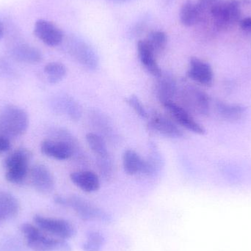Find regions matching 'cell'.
Here are the masks:
<instances>
[{"label":"cell","mask_w":251,"mask_h":251,"mask_svg":"<svg viewBox=\"0 0 251 251\" xmlns=\"http://www.w3.org/2000/svg\"><path fill=\"white\" fill-rule=\"evenodd\" d=\"M209 11L218 29H228L240 23L242 19L241 7L238 0L220 1L212 6Z\"/></svg>","instance_id":"obj_4"},{"label":"cell","mask_w":251,"mask_h":251,"mask_svg":"<svg viewBox=\"0 0 251 251\" xmlns=\"http://www.w3.org/2000/svg\"><path fill=\"white\" fill-rule=\"evenodd\" d=\"M99 170L105 179L111 178L113 174V162L111 157L104 158V159H97Z\"/></svg>","instance_id":"obj_31"},{"label":"cell","mask_w":251,"mask_h":251,"mask_svg":"<svg viewBox=\"0 0 251 251\" xmlns=\"http://www.w3.org/2000/svg\"><path fill=\"white\" fill-rule=\"evenodd\" d=\"M20 211L18 199L11 193L0 190V221L11 219Z\"/></svg>","instance_id":"obj_19"},{"label":"cell","mask_w":251,"mask_h":251,"mask_svg":"<svg viewBox=\"0 0 251 251\" xmlns=\"http://www.w3.org/2000/svg\"><path fill=\"white\" fill-rule=\"evenodd\" d=\"M164 107L174 119V122L186 129L198 134H204L206 133L205 128L200 124L198 123L193 118V115L189 113L182 106L174 101H170L165 104Z\"/></svg>","instance_id":"obj_8"},{"label":"cell","mask_w":251,"mask_h":251,"mask_svg":"<svg viewBox=\"0 0 251 251\" xmlns=\"http://www.w3.org/2000/svg\"><path fill=\"white\" fill-rule=\"evenodd\" d=\"M33 220L38 228L55 238L69 240L75 237L76 233L75 226L66 220L48 218L42 215H35Z\"/></svg>","instance_id":"obj_6"},{"label":"cell","mask_w":251,"mask_h":251,"mask_svg":"<svg viewBox=\"0 0 251 251\" xmlns=\"http://www.w3.org/2000/svg\"><path fill=\"white\" fill-rule=\"evenodd\" d=\"M86 141L97 159H104L110 156L107 143L104 137L97 133L90 132L86 134Z\"/></svg>","instance_id":"obj_24"},{"label":"cell","mask_w":251,"mask_h":251,"mask_svg":"<svg viewBox=\"0 0 251 251\" xmlns=\"http://www.w3.org/2000/svg\"><path fill=\"white\" fill-rule=\"evenodd\" d=\"M21 231L26 239L28 247L33 251H72L66 240L55 238L43 231L38 226L24 224Z\"/></svg>","instance_id":"obj_1"},{"label":"cell","mask_w":251,"mask_h":251,"mask_svg":"<svg viewBox=\"0 0 251 251\" xmlns=\"http://www.w3.org/2000/svg\"><path fill=\"white\" fill-rule=\"evenodd\" d=\"M106 243L104 234L100 231H91L87 234L86 240L82 243L84 251H101Z\"/></svg>","instance_id":"obj_29"},{"label":"cell","mask_w":251,"mask_h":251,"mask_svg":"<svg viewBox=\"0 0 251 251\" xmlns=\"http://www.w3.org/2000/svg\"><path fill=\"white\" fill-rule=\"evenodd\" d=\"M240 28L243 29L245 32H249L251 33V18L248 17L245 18V19H242L240 21Z\"/></svg>","instance_id":"obj_34"},{"label":"cell","mask_w":251,"mask_h":251,"mask_svg":"<svg viewBox=\"0 0 251 251\" xmlns=\"http://www.w3.org/2000/svg\"><path fill=\"white\" fill-rule=\"evenodd\" d=\"M137 53L140 63L146 70L154 77H159L162 75V70L156 62V54L146 40L137 43Z\"/></svg>","instance_id":"obj_15"},{"label":"cell","mask_w":251,"mask_h":251,"mask_svg":"<svg viewBox=\"0 0 251 251\" xmlns=\"http://www.w3.org/2000/svg\"><path fill=\"white\" fill-rule=\"evenodd\" d=\"M203 13L198 3L187 1L183 4L180 10V20L184 26H194L201 20Z\"/></svg>","instance_id":"obj_22"},{"label":"cell","mask_w":251,"mask_h":251,"mask_svg":"<svg viewBox=\"0 0 251 251\" xmlns=\"http://www.w3.org/2000/svg\"><path fill=\"white\" fill-rule=\"evenodd\" d=\"M187 76L197 83L209 87L214 80V72L210 65L198 57H191Z\"/></svg>","instance_id":"obj_11"},{"label":"cell","mask_w":251,"mask_h":251,"mask_svg":"<svg viewBox=\"0 0 251 251\" xmlns=\"http://www.w3.org/2000/svg\"><path fill=\"white\" fill-rule=\"evenodd\" d=\"M41 150L45 156L57 160H66L74 155L73 149L66 142L50 137L42 142Z\"/></svg>","instance_id":"obj_13"},{"label":"cell","mask_w":251,"mask_h":251,"mask_svg":"<svg viewBox=\"0 0 251 251\" xmlns=\"http://www.w3.org/2000/svg\"><path fill=\"white\" fill-rule=\"evenodd\" d=\"M179 99L184 109L191 114L209 116L210 98L203 90L192 85H184L179 91Z\"/></svg>","instance_id":"obj_3"},{"label":"cell","mask_w":251,"mask_h":251,"mask_svg":"<svg viewBox=\"0 0 251 251\" xmlns=\"http://www.w3.org/2000/svg\"><path fill=\"white\" fill-rule=\"evenodd\" d=\"M35 35L44 44L50 47L60 45L63 41L64 35L61 29L47 20L37 21L34 28Z\"/></svg>","instance_id":"obj_10"},{"label":"cell","mask_w":251,"mask_h":251,"mask_svg":"<svg viewBox=\"0 0 251 251\" xmlns=\"http://www.w3.org/2000/svg\"><path fill=\"white\" fill-rule=\"evenodd\" d=\"M156 79L155 92L159 102L164 106L170 101H174L173 100L178 91L174 76L169 73H162Z\"/></svg>","instance_id":"obj_14"},{"label":"cell","mask_w":251,"mask_h":251,"mask_svg":"<svg viewBox=\"0 0 251 251\" xmlns=\"http://www.w3.org/2000/svg\"><path fill=\"white\" fill-rule=\"evenodd\" d=\"M70 179L85 193H94L100 188L98 175L92 171H79L71 174Z\"/></svg>","instance_id":"obj_16"},{"label":"cell","mask_w":251,"mask_h":251,"mask_svg":"<svg viewBox=\"0 0 251 251\" xmlns=\"http://www.w3.org/2000/svg\"><path fill=\"white\" fill-rule=\"evenodd\" d=\"M66 206L72 208L77 216L83 221H100L106 224L112 221L110 214L80 196H72L66 198Z\"/></svg>","instance_id":"obj_5"},{"label":"cell","mask_w":251,"mask_h":251,"mask_svg":"<svg viewBox=\"0 0 251 251\" xmlns=\"http://www.w3.org/2000/svg\"><path fill=\"white\" fill-rule=\"evenodd\" d=\"M54 202L60 206H66V198L61 196H56L54 199Z\"/></svg>","instance_id":"obj_35"},{"label":"cell","mask_w":251,"mask_h":251,"mask_svg":"<svg viewBox=\"0 0 251 251\" xmlns=\"http://www.w3.org/2000/svg\"><path fill=\"white\" fill-rule=\"evenodd\" d=\"M149 126L155 132L169 138H181L184 136L182 130L175 122L159 113L152 115Z\"/></svg>","instance_id":"obj_12"},{"label":"cell","mask_w":251,"mask_h":251,"mask_svg":"<svg viewBox=\"0 0 251 251\" xmlns=\"http://www.w3.org/2000/svg\"><path fill=\"white\" fill-rule=\"evenodd\" d=\"M11 147L10 144V139L4 137V136L0 135V154L5 153Z\"/></svg>","instance_id":"obj_32"},{"label":"cell","mask_w":251,"mask_h":251,"mask_svg":"<svg viewBox=\"0 0 251 251\" xmlns=\"http://www.w3.org/2000/svg\"><path fill=\"white\" fill-rule=\"evenodd\" d=\"M215 110L220 117L229 122H239L246 115V107L224 101H216Z\"/></svg>","instance_id":"obj_21"},{"label":"cell","mask_w":251,"mask_h":251,"mask_svg":"<svg viewBox=\"0 0 251 251\" xmlns=\"http://www.w3.org/2000/svg\"><path fill=\"white\" fill-rule=\"evenodd\" d=\"M29 116L22 107L5 106L0 110V135L16 138L23 135L29 127Z\"/></svg>","instance_id":"obj_2"},{"label":"cell","mask_w":251,"mask_h":251,"mask_svg":"<svg viewBox=\"0 0 251 251\" xmlns=\"http://www.w3.org/2000/svg\"><path fill=\"white\" fill-rule=\"evenodd\" d=\"M56 110L65 113L74 121H78L82 116V108L77 101L69 96H59L54 101Z\"/></svg>","instance_id":"obj_20"},{"label":"cell","mask_w":251,"mask_h":251,"mask_svg":"<svg viewBox=\"0 0 251 251\" xmlns=\"http://www.w3.org/2000/svg\"><path fill=\"white\" fill-rule=\"evenodd\" d=\"M220 1H221V0H199L198 4L200 6L202 10L205 12L206 10H210L212 6L219 2Z\"/></svg>","instance_id":"obj_33"},{"label":"cell","mask_w":251,"mask_h":251,"mask_svg":"<svg viewBox=\"0 0 251 251\" xmlns=\"http://www.w3.org/2000/svg\"><path fill=\"white\" fill-rule=\"evenodd\" d=\"M91 121L96 128L100 130L103 135L110 139H114V137H116L113 125L102 113H98L97 111L93 112L91 113Z\"/></svg>","instance_id":"obj_28"},{"label":"cell","mask_w":251,"mask_h":251,"mask_svg":"<svg viewBox=\"0 0 251 251\" xmlns=\"http://www.w3.org/2000/svg\"><path fill=\"white\" fill-rule=\"evenodd\" d=\"M30 151L25 148H19L13 151L4 159L3 165L6 171L13 169L29 168V162L32 159Z\"/></svg>","instance_id":"obj_18"},{"label":"cell","mask_w":251,"mask_h":251,"mask_svg":"<svg viewBox=\"0 0 251 251\" xmlns=\"http://www.w3.org/2000/svg\"><path fill=\"white\" fill-rule=\"evenodd\" d=\"M15 60L22 63L36 64L42 61L43 54L38 49L26 44H17L11 50Z\"/></svg>","instance_id":"obj_17"},{"label":"cell","mask_w":251,"mask_h":251,"mask_svg":"<svg viewBox=\"0 0 251 251\" xmlns=\"http://www.w3.org/2000/svg\"><path fill=\"white\" fill-rule=\"evenodd\" d=\"M109 1L114 3H125L128 2V1H132V0H109Z\"/></svg>","instance_id":"obj_37"},{"label":"cell","mask_w":251,"mask_h":251,"mask_svg":"<svg viewBox=\"0 0 251 251\" xmlns=\"http://www.w3.org/2000/svg\"><path fill=\"white\" fill-rule=\"evenodd\" d=\"M146 41L157 56L165 51L168 44V36L162 31H153L149 34Z\"/></svg>","instance_id":"obj_27"},{"label":"cell","mask_w":251,"mask_h":251,"mask_svg":"<svg viewBox=\"0 0 251 251\" xmlns=\"http://www.w3.org/2000/svg\"><path fill=\"white\" fill-rule=\"evenodd\" d=\"M3 34H4V25H3L1 21L0 20V39H1V37L3 36Z\"/></svg>","instance_id":"obj_36"},{"label":"cell","mask_w":251,"mask_h":251,"mask_svg":"<svg viewBox=\"0 0 251 251\" xmlns=\"http://www.w3.org/2000/svg\"><path fill=\"white\" fill-rule=\"evenodd\" d=\"M69 54L84 67L95 70L99 66V57L94 49L85 41L71 38L67 44Z\"/></svg>","instance_id":"obj_7"},{"label":"cell","mask_w":251,"mask_h":251,"mask_svg":"<svg viewBox=\"0 0 251 251\" xmlns=\"http://www.w3.org/2000/svg\"><path fill=\"white\" fill-rule=\"evenodd\" d=\"M50 138L56 139L66 142L73 149L74 155L76 153L77 156L81 154L80 146L77 139L68 130L63 128H53L50 131Z\"/></svg>","instance_id":"obj_25"},{"label":"cell","mask_w":251,"mask_h":251,"mask_svg":"<svg viewBox=\"0 0 251 251\" xmlns=\"http://www.w3.org/2000/svg\"><path fill=\"white\" fill-rule=\"evenodd\" d=\"M44 73L47 75V80L50 83L57 84L64 79L67 74V70L63 63L51 62L46 65Z\"/></svg>","instance_id":"obj_26"},{"label":"cell","mask_w":251,"mask_h":251,"mask_svg":"<svg viewBox=\"0 0 251 251\" xmlns=\"http://www.w3.org/2000/svg\"><path fill=\"white\" fill-rule=\"evenodd\" d=\"M32 187L42 194H48L54 190L55 181L50 170L44 165H34L29 172Z\"/></svg>","instance_id":"obj_9"},{"label":"cell","mask_w":251,"mask_h":251,"mask_svg":"<svg viewBox=\"0 0 251 251\" xmlns=\"http://www.w3.org/2000/svg\"><path fill=\"white\" fill-rule=\"evenodd\" d=\"M126 103L129 105V107H131L133 110L135 112L136 114L138 115L142 119H147L149 117L147 110L145 108L143 103L137 96H130L126 100Z\"/></svg>","instance_id":"obj_30"},{"label":"cell","mask_w":251,"mask_h":251,"mask_svg":"<svg viewBox=\"0 0 251 251\" xmlns=\"http://www.w3.org/2000/svg\"><path fill=\"white\" fill-rule=\"evenodd\" d=\"M144 159L134 150L125 151L123 154V166L128 175H136L143 172Z\"/></svg>","instance_id":"obj_23"}]
</instances>
